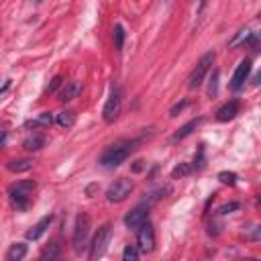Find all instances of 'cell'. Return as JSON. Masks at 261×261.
Masks as SVG:
<instances>
[{
	"instance_id": "cell-22",
	"label": "cell",
	"mask_w": 261,
	"mask_h": 261,
	"mask_svg": "<svg viewBox=\"0 0 261 261\" xmlns=\"http://www.w3.org/2000/svg\"><path fill=\"white\" fill-rule=\"evenodd\" d=\"M139 255H141V251H139L137 245H126L124 251H122V259H124V261H137Z\"/></svg>"
},
{
	"instance_id": "cell-12",
	"label": "cell",
	"mask_w": 261,
	"mask_h": 261,
	"mask_svg": "<svg viewBox=\"0 0 261 261\" xmlns=\"http://www.w3.org/2000/svg\"><path fill=\"white\" fill-rule=\"evenodd\" d=\"M51 222H53V214H47V216H43L35 226L31 228V231H27V239L29 241H39L45 233H47V228L51 226Z\"/></svg>"
},
{
	"instance_id": "cell-18",
	"label": "cell",
	"mask_w": 261,
	"mask_h": 261,
	"mask_svg": "<svg viewBox=\"0 0 261 261\" xmlns=\"http://www.w3.org/2000/svg\"><path fill=\"white\" fill-rule=\"evenodd\" d=\"M27 251H29V247H27L25 243H15V245H11V249L7 251V259H9V261H21V259H25Z\"/></svg>"
},
{
	"instance_id": "cell-29",
	"label": "cell",
	"mask_w": 261,
	"mask_h": 261,
	"mask_svg": "<svg viewBox=\"0 0 261 261\" xmlns=\"http://www.w3.org/2000/svg\"><path fill=\"white\" fill-rule=\"evenodd\" d=\"M61 84H63V82H61V76H55V78L51 80V84L47 86V92H55V90H57Z\"/></svg>"
},
{
	"instance_id": "cell-14",
	"label": "cell",
	"mask_w": 261,
	"mask_h": 261,
	"mask_svg": "<svg viewBox=\"0 0 261 261\" xmlns=\"http://www.w3.org/2000/svg\"><path fill=\"white\" fill-rule=\"evenodd\" d=\"M202 120H204V118H202V116H198V118H192L190 122H186L184 126H180V128L176 130V133H174V141H180V139H186L188 135H192L194 130L202 124Z\"/></svg>"
},
{
	"instance_id": "cell-24",
	"label": "cell",
	"mask_w": 261,
	"mask_h": 261,
	"mask_svg": "<svg viewBox=\"0 0 261 261\" xmlns=\"http://www.w3.org/2000/svg\"><path fill=\"white\" fill-rule=\"evenodd\" d=\"M218 70H214L212 72V78H210V84H208V96L210 98H214L216 94H218Z\"/></svg>"
},
{
	"instance_id": "cell-28",
	"label": "cell",
	"mask_w": 261,
	"mask_h": 261,
	"mask_svg": "<svg viewBox=\"0 0 261 261\" xmlns=\"http://www.w3.org/2000/svg\"><path fill=\"white\" fill-rule=\"evenodd\" d=\"M239 208H241V204H239V202H228V204H222V206L218 208V212H220V214H228V212L239 210Z\"/></svg>"
},
{
	"instance_id": "cell-21",
	"label": "cell",
	"mask_w": 261,
	"mask_h": 261,
	"mask_svg": "<svg viewBox=\"0 0 261 261\" xmlns=\"http://www.w3.org/2000/svg\"><path fill=\"white\" fill-rule=\"evenodd\" d=\"M124 29H122V25H114V29H112V39H114V47L120 51L122 49V45H124Z\"/></svg>"
},
{
	"instance_id": "cell-30",
	"label": "cell",
	"mask_w": 261,
	"mask_h": 261,
	"mask_svg": "<svg viewBox=\"0 0 261 261\" xmlns=\"http://www.w3.org/2000/svg\"><path fill=\"white\" fill-rule=\"evenodd\" d=\"M186 104H188V100H180L178 104H174V106H172V110H170V116H178V112H180Z\"/></svg>"
},
{
	"instance_id": "cell-7",
	"label": "cell",
	"mask_w": 261,
	"mask_h": 261,
	"mask_svg": "<svg viewBox=\"0 0 261 261\" xmlns=\"http://www.w3.org/2000/svg\"><path fill=\"white\" fill-rule=\"evenodd\" d=\"M120 110H122V96H120V88H112L110 94H108V100L102 108V118L104 122H114L118 116H120Z\"/></svg>"
},
{
	"instance_id": "cell-20",
	"label": "cell",
	"mask_w": 261,
	"mask_h": 261,
	"mask_svg": "<svg viewBox=\"0 0 261 261\" xmlns=\"http://www.w3.org/2000/svg\"><path fill=\"white\" fill-rule=\"evenodd\" d=\"M53 114L51 112H41L37 118H33L27 122V126H33V128H39V126H51L53 124Z\"/></svg>"
},
{
	"instance_id": "cell-4",
	"label": "cell",
	"mask_w": 261,
	"mask_h": 261,
	"mask_svg": "<svg viewBox=\"0 0 261 261\" xmlns=\"http://www.w3.org/2000/svg\"><path fill=\"white\" fill-rule=\"evenodd\" d=\"M110 237H112V224H110V222H106V224H102L100 228H98V233L94 235L92 243L88 245V249H90L88 257H90L92 261L100 259V257L106 253L108 243H110Z\"/></svg>"
},
{
	"instance_id": "cell-32",
	"label": "cell",
	"mask_w": 261,
	"mask_h": 261,
	"mask_svg": "<svg viewBox=\"0 0 261 261\" xmlns=\"http://www.w3.org/2000/svg\"><path fill=\"white\" fill-rule=\"evenodd\" d=\"M133 170H135V172H141V170H143V161H135Z\"/></svg>"
},
{
	"instance_id": "cell-15",
	"label": "cell",
	"mask_w": 261,
	"mask_h": 261,
	"mask_svg": "<svg viewBox=\"0 0 261 261\" xmlns=\"http://www.w3.org/2000/svg\"><path fill=\"white\" fill-rule=\"evenodd\" d=\"M45 147V137L39 133H33L23 141V149L25 151H41Z\"/></svg>"
},
{
	"instance_id": "cell-31",
	"label": "cell",
	"mask_w": 261,
	"mask_h": 261,
	"mask_svg": "<svg viewBox=\"0 0 261 261\" xmlns=\"http://www.w3.org/2000/svg\"><path fill=\"white\" fill-rule=\"evenodd\" d=\"M206 5H208V0H200V5H198V15H202V11L206 9Z\"/></svg>"
},
{
	"instance_id": "cell-10",
	"label": "cell",
	"mask_w": 261,
	"mask_h": 261,
	"mask_svg": "<svg viewBox=\"0 0 261 261\" xmlns=\"http://www.w3.org/2000/svg\"><path fill=\"white\" fill-rule=\"evenodd\" d=\"M249 74H251V59H243V61L237 65V70H235V74H233V78H231V90H233V92L241 90V88L245 86Z\"/></svg>"
},
{
	"instance_id": "cell-6",
	"label": "cell",
	"mask_w": 261,
	"mask_h": 261,
	"mask_svg": "<svg viewBox=\"0 0 261 261\" xmlns=\"http://www.w3.org/2000/svg\"><path fill=\"white\" fill-rule=\"evenodd\" d=\"M133 188H135V184L130 182V180L118 178L116 182H112V184L108 186V190H106V200H108V202H124L128 196H130V192H133Z\"/></svg>"
},
{
	"instance_id": "cell-33",
	"label": "cell",
	"mask_w": 261,
	"mask_h": 261,
	"mask_svg": "<svg viewBox=\"0 0 261 261\" xmlns=\"http://www.w3.org/2000/svg\"><path fill=\"white\" fill-rule=\"evenodd\" d=\"M5 139H7V130H3V133H0V147L5 145Z\"/></svg>"
},
{
	"instance_id": "cell-1",
	"label": "cell",
	"mask_w": 261,
	"mask_h": 261,
	"mask_svg": "<svg viewBox=\"0 0 261 261\" xmlns=\"http://www.w3.org/2000/svg\"><path fill=\"white\" fill-rule=\"evenodd\" d=\"M135 145H137V141H116V143L108 145V147L102 151V155H100V159H98V163H100L102 168H106V170L118 168L120 163H124V159L135 151Z\"/></svg>"
},
{
	"instance_id": "cell-26",
	"label": "cell",
	"mask_w": 261,
	"mask_h": 261,
	"mask_svg": "<svg viewBox=\"0 0 261 261\" xmlns=\"http://www.w3.org/2000/svg\"><path fill=\"white\" fill-rule=\"evenodd\" d=\"M59 257V245L57 243H51L45 251H43V255H41V259H57Z\"/></svg>"
},
{
	"instance_id": "cell-16",
	"label": "cell",
	"mask_w": 261,
	"mask_h": 261,
	"mask_svg": "<svg viewBox=\"0 0 261 261\" xmlns=\"http://www.w3.org/2000/svg\"><path fill=\"white\" fill-rule=\"evenodd\" d=\"M33 159H13V161H9V170L11 172H15V174H25V172H29L31 168H33Z\"/></svg>"
},
{
	"instance_id": "cell-11",
	"label": "cell",
	"mask_w": 261,
	"mask_h": 261,
	"mask_svg": "<svg viewBox=\"0 0 261 261\" xmlns=\"http://www.w3.org/2000/svg\"><path fill=\"white\" fill-rule=\"evenodd\" d=\"M82 94V84L78 80H72V82H65L61 92H59V102H72Z\"/></svg>"
},
{
	"instance_id": "cell-8",
	"label": "cell",
	"mask_w": 261,
	"mask_h": 261,
	"mask_svg": "<svg viewBox=\"0 0 261 261\" xmlns=\"http://www.w3.org/2000/svg\"><path fill=\"white\" fill-rule=\"evenodd\" d=\"M137 247L141 253H151L155 249V231L149 220L137 226Z\"/></svg>"
},
{
	"instance_id": "cell-27",
	"label": "cell",
	"mask_w": 261,
	"mask_h": 261,
	"mask_svg": "<svg viewBox=\"0 0 261 261\" xmlns=\"http://www.w3.org/2000/svg\"><path fill=\"white\" fill-rule=\"evenodd\" d=\"M192 168L198 172V170H202L204 168V147L200 145V149H198V157L194 159V163H192Z\"/></svg>"
},
{
	"instance_id": "cell-5",
	"label": "cell",
	"mask_w": 261,
	"mask_h": 261,
	"mask_svg": "<svg viewBox=\"0 0 261 261\" xmlns=\"http://www.w3.org/2000/svg\"><path fill=\"white\" fill-rule=\"evenodd\" d=\"M212 63H214V53H212V51L204 53V55L198 59L196 68L192 70V74H190V78H188V88H190V90H196V88H200V86L204 84L208 72L212 70Z\"/></svg>"
},
{
	"instance_id": "cell-25",
	"label": "cell",
	"mask_w": 261,
	"mask_h": 261,
	"mask_svg": "<svg viewBox=\"0 0 261 261\" xmlns=\"http://www.w3.org/2000/svg\"><path fill=\"white\" fill-rule=\"evenodd\" d=\"M218 180H220L222 184H226V186H235V184H237V174H235V172H220V174H218Z\"/></svg>"
},
{
	"instance_id": "cell-9",
	"label": "cell",
	"mask_w": 261,
	"mask_h": 261,
	"mask_svg": "<svg viewBox=\"0 0 261 261\" xmlns=\"http://www.w3.org/2000/svg\"><path fill=\"white\" fill-rule=\"evenodd\" d=\"M149 210H151V204H149V202L137 204L133 210H130V212L124 216V224H126L128 228H137L139 224H143L145 220H149Z\"/></svg>"
},
{
	"instance_id": "cell-2",
	"label": "cell",
	"mask_w": 261,
	"mask_h": 261,
	"mask_svg": "<svg viewBox=\"0 0 261 261\" xmlns=\"http://www.w3.org/2000/svg\"><path fill=\"white\" fill-rule=\"evenodd\" d=\"M37 184L33 180H21V182H15L11 188H9V196H11V202L17 210H27L31 206V196L35 192Z\"/></svg>"
},
{
	"instance_id": "cell-34",
	"label": "cell",
	"mask_w": 261,
	"mask_h": 261,
	"mask_svg": "<svg viewBox=\"0 0 261 261\" xmlns=\"http://www.w3.org/2000/svg\"><path fill=\"white\" fill-rule=\"evenodd\" d=\"M31 3H33V5H41V3H43V0H31Z\"/></svg>"
},
{
	"instance_id": "cell-13",
	"label": "cell",
	"mask_w": 261,
	"mask_h": 261,
	"mask_svg": "<svg viewBox=\"0 0 261 261\" xmlns=\"http://www.w3.org/2000/svg\"><path fill=\"white\" fill-rule=\"evenodd\" d=\"M237 114H239V102H237V100H231V102L222 104V106L216 110V120H218V122H228V120H233Z\"/></svg>"
},
{
	"instance_id": "cell-19",
	"label": "cell",
	"mask_w": 261,
	"mask_h": 261,
	"mask_svg": "<svg viewBox=\"0 0 261 261\" xmlns=\"http://www.w3.org/2000/svg\"><path fill=\"white\" fill-rule=\"evenodd\" d=\"M249 41H255V33L251 29H241L237 35L231 39V43H228V47H237L241 43H249Z\"/></svg>"
},
{
	"instance_id": "cell-17",
	"label": "cell",
	"mask_w": 261,
	"mask_h": 261,
	"mask_svg": "<svg viewBox=\"0 0 261 261\" xmlns=\"http://www.w3.org/2000/svg\"><path fill=\"white\" fill-rule=\"evenodd\" d=\"M76 112L74 110H63V112H59L57 116H55V122L61 126V128H72L74 124H76Z\"/></svg>"
},
{
	"instance_id": "cell-23",
	"label": "cell",
	"mask_w": 261,
	"mask_h": 261,
	"mask_svg": "<svg viewBox=\"0 0 261 261\" xmlns=\"http://www.w3.org/2000/svg\"><path fill=\"white\" fill-rule=\"evenodd\" d=\"M192 172H194V168H192V163H180L178 168H174L172 176H174V178H184V176H190Z\"/></svg>"
},
{
	"instance_id": "cell-3",
	"label": "cell",
	"mask_w": 261,
	"mask_h": 261,
	"mask_svg": "<svg viewBox=\"0 0 261 261\" xmlns=\"http://www.w3.org/2000/svg\"><path fill=\"white\" fill-rule=\"evenodd\" d=\"M90 231H92V218H90L86 212L78 214L76 224H74V235H72V245H74V251H76L78 255H82V253L88 249Z\"/></svg>"
}]
</instances>
